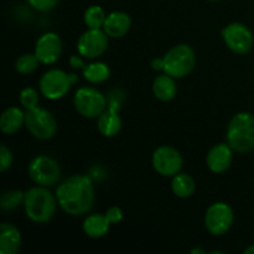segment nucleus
Here are the masks:
<instances>
[{
    "label": "nucleus",
    "instance_id": "aec40b11",
    "mask_svg": "<svg viewBox=\"0 0 254 254\" xmlns=\"http://www.w3.org/2000/svg\"><path fill=\"white\" fill-rule=\"evenodd\" d=\"M111 223L107 220L106 215L102 213H93L86 217L83 221V232L91 238H102L108 233Z\"/></svg>",
    "mask_w": 254,
    "mask_h": 254
},
{
    "label": "nucleus",
    "instance_id": "5701e85b",
    "mask_svg": "<svg viewBox=\"0 0 254 254\" xmlns=\"http://www.w3.org/2000/svg\"><path fill=\"white\" fill-rule=\"evenodd\" d=\"M106 19V12H104L103 7L99 5H92V6L87 7L83 15L84 24L88 29H103Z\"/></svg>",
    "mask_w": 254,
    "mask_h": 254
},
{
    "label": "nucleus",
    "instance_id": "a211bd4d",
    "mask_svg": "<svg viewBox=\"0 0 254 254\" xmlns=\"http://www.w3.org/2000/svg\"><path fill=\"white\" fill-rule=\"evenodd\" d=\"M153 93L161 102H169L174 99L178 93L175 78L169 76L165 72L163 74H159L153 82Z\"/></svg>",
    "mask_w": 254,
    "mask_h": 254
},
{
    "label": "nucleus",
    "instance_id": "1a4fd4ad",
    "mask_svg": "<svg viewBox=\"0 0 254 254\" xmlns=\"http://www.w3.org/2000/svg\"><path fill=\"white\" fill-rule=\"evenodd\" d=\"M235 221V213L230 205L215 202L205 213V227L211 235L223 236L230 231Z\"/></svg>",
    "mask_w": 254,
    "mask_h": 254
},
{
    "label": "nucleus",
    "instance_id": "c85d7f7f",
    "mask_svg": "<svg viewBox=\"0 0 254 254\" xmlns=\"http://www.w3.org/2000/svg\"><path fill=\"white\" fill-rule=\"evenodd\" d=\"M104 215H106L107 220L109 221L111 225H116V223H119L123 220V211L118 206H112V207H109Z\"/></svg>",
    "mask_w": 254,
    "mask_h": 254
},
{
    "label": "nucleus",
    "instance_id": "423d86ee",
    "mask_svg": "<svg viewBox=\"0 0 254 254\" xmlns=\"http://www.w3.org/2000/svg\"><path fill=\"white\" fill-rule=\"evenodd\" d=\"M25 127L31 135L40 140H49L57 131L55 117L51 112L41 107L25 112Z\"/></svg>",
    "mask_w": 254,
    "mask_h": 254
},
{
    "label": "nucleus",
    "instance_id": "412c9836",
    "mask_svg": "<svg viewBox=\"0 0 254 254\" xmlns=\"http://www.w3.org/2000/svg\"><path fill=\"white\" fill-rule=\"evenodd\" d=\"M195 180L191 178L189 174L179 173L175 176H173L171 181V190L174 195L180 198H188L192 196L195 192Z\"/></svg>",
    "mask_w": 254,
    "mask_h": 254
},
{
    "label": "nucleus",
    "instance_id": "f257e3e1",
    "mask_svg": "<svg viewBox=\"0 0 254 254\" xmlns=\"http://www.w3.org/2000/svg\"><path fill=\"white\" fill-rule=\"evenodd\" d=\"M59 206L71 216L84 215L94 205L93 183L87 175H72L56 189Z\"/></svg>",
    "mask_w": 254,
    "mask_h": 254
},
{
    "label": "nucleus",
    "instance_id": "7ed1b4c3",
    "mask_svg": "<svg viewBox=\"0 0 254 254\" xmlns=\"http://www.w3.org/2000/svg\"><path fill=\"white\" fill-rule=\"evenodd\" d=\"M227 143L233 151L245 154L254 149V116L240 112L231 119L227 128Z\"/></svg>",
    "mask_w": 254,
    "mask_h": 254
},
{
    "label": "nucleus",
    "instance_id": "2eb2a0df",
    "mask_svg": "<svg viewBox=\"0 0 254 254\" xmlns=\"http://www.w3.org/2000/svg\"><path fill=\"white\" fill-rule=\"evenodd\" d=\"M131 19L127 12L113 11L107 15L103 30L112 39H119L126 36L127 32L130 30Z\"/></svg>",
    "mask_w": 254,
    "mask_h": 254
},
{
    "label": "nucleus",
    "instance_id": "f704fd0d",
    "mask_svg": "<svg viewBox=\"0 0 254 254\" xmlns=\"http://www.w3.org/2000/svg\"><path fill=\"white\" fill-rule=\"evenodd\" d=\"M208 1H218V0H208Z\"/></svg>",
    "mask_w": 254,
    "mask_h": 254
},
{
    "label": "nucleus",
    "instance_id": "4be33fe9",
    "mask_svg": "<svg viewBox=\"0 0 254 254\" xmlns=\"http://www.w3.org/2000/svg\"><path fill=\"white\" fill-rule=\"evenodd\" d=\"M83 77L89 83H103L111 76V69L104 62H92L86 64L83 69Z\"/></svg>",
    "mask_w": 254,
    "mask_h": 254
},
{
    "label": "nucleus",
    "instance_id": "f3484780",
    "mask_svg": "<svg viewBox=\"0 0 254 254\" xmlns=\"http://www.w3.org/2000/svg\"><path fill=\"white\" fill-rule=\"evenodd\" d=\"M118 112L119 109L108 106L106 111L98 117L97 126H98V130L102 135L112 138L119 133V130L122 129V119Z\"/></svg>",
    "mask_w": 254,
    "mask_h": 254
},
{
    "label": "nucleus",
    "instance_id": "ddd939ff",
    "mask_svg": "<svg viewBox=\"0 0 254 254\" xmlns=\"http://www.w3.org/2000/svg\"><path fill=\"white\" fill-rule=\"evenodd\" d=\"M35 55L40 64H52L62 54V40L56 32H46L37 39L35 45Z\"/></svg>",
    "mask_w": 254,
    "mask_h": 254
},
{
    "label": "nucleus",
    "instance_id": "f03ea898",
    "mask_svg": "<svg viewBox=\"0 0 254 254\" xmlns=\"http://www.w3.org/2000/svg\"><path fill=\"white\" fill-rule=\"evenodd\" d=\"M22 205L29 220L35 223H45L54 217L59 202L56 195L49 189L37 185L25 192Z\"/></svg>",
    "mask_w": 254,
    "mask_h": 254
},
{
    "label": "nucleus",
    "instance_id": "20e7f679",
    "mask_svg": "<svg viewBox=\"0 0 254 254\" xmlns=\"http://www.w3.org/2000/svg\"><path fill=\"white\" fill-rule=\"evenodd\" d=\"M164 72L174 78H184L189 76L196 64L195 51L186 44L174 46L165 54Z\"/></svg>",
    "mask_w": 254,
    "mask_h": 254
},
{
    "label": "nucleus",
    "instance_id": "cd10ccee",
    "mask_svg": "<svg viewBox=\"0 0 254 254\" xmlns=\"http://www.w3.org/2000/svg\"><path fill=\"white\" fill-rule=\"evenodd\" d=\"M12 164V153L6 145L0 146V171L5 173Z\"/></svg>",
    "mask_w": 254,
    "mask_h": 254
},
{
    "label": "nucleus",
    "instance_id": "4468645a",
    "mask_svg": "<svg viewBox=\"0 0 254 254\" xmlns=\"http://www.w3.org/2000/svg\"><path fill=\"white\" fill-rule=\"evenodd\" d=\"M233 149L225 143L216 144L208 150L206 156L207 168L215 174H222L227 171L232 165Z\"/></svg>",
    "mask_w": 254,
    "mask_h": 254
},
{
    "label": "nucleus",
    "instance_id": "9b49d317",
    "mask_svg": "<svg viewBox=\"0 0 254 254\" xmlns=\"http://www.w3.org/2000/svg\"><path fill=\"white\" fill-rule=\"evenodd\" d=\"M222 39L226 46L235 54H247L253 46V34L242 22H232L222 30Z\"/></svg>",
    "mask_w": 254,
    "mask_h": 254
},
{
    "label": "nucleus",
    "instance_id": "2f4dec72",
    "mask_svg": "<svg viewBox=\"0 0 254 254\" xmlns=\"http://www.w3.org/2000/svg\"><path fill=\"white\" fill-rule=\"evenodd\" d=\"M69 79H71V83L74 84L78 81V76L76 73H69Z\"/></svg>",
    "mask_w": 254,
    "mask_h": 254
},
{
    "label": "nucleus",
    "instance_id": "393cba45",
    "mask_svg": "<svg viewBox=\"0 0 254 254\" xmlns=\"http://www.w3.org/2000/svg\"><path fill=\"white\" fill-rule=\"evenodd\" d=\"M39 59L35 54H24L16 60L15 68L20 74H30L35 72L39 67Z\"/></svg>",
    "mask_w": 254,
    "mask_h": 254
},
{
    "label": "nucleus",
    "instance_id": "6ab92c4d",
    "mask_svg": "<svg viewBox=\"0 0 254 254\" xmlns=\"http://www.w3.org/2000/svg\"><path fill=\"white\" fill-rule=\"evenodd\" d=\"M25 124V113L17 107L5 109L0 117V129L4 134H15Z\"/></svg>",
    "mask_w": 254,
    "mask_h": 254
},
{
    "label": "nucleus",
    "instance_id": "473e14b6",
    "mask_svg": "<svg viewBox=\"0 0 254 254\" xmlns=\"http://www.w3.org/2000/svg\"><path fill=\"white\" fill-rule=\"evenodd\" d=\"M191 253L192 254H205L206 252L203 250H201V248H195V250L191 251Z\"/></svg>",
    "mask_w": 254,
    "mask_h": 254
},
{
    "label": "nucleus",
    "instance_id": "c756f323",
    "mask_svg": "<svg viewBox=\"0 0 254 254\" xmlns=\"http://www.w3.org/2000/svg\"><path fill=\"white\" fill-rule=\"evenodd\" d=\"M69 66L73 69H83L86 67V64H84L81 56H78V55H72L69 57Z\"/></svg>",
    "mask_w": 254,
    "mask_h": 254
},
{
    "label": "nucleus",
    "instance_id": "a878e982",
    "mask_svg": "<svg viewBox=\"0 0 254 254\" xmlns=\"http://www.w3.org/2000/svg\"><path fill=\"white\" fill-rule=\"evenodd\" d=\"M19 101L20 104H21L26 111L36 108V107H39L40 102L39 92H37L36 89L31 88V87H26V88H24L20 92Z\"/></svg>",
    "mask_w": 254,
    "mask_h": 254
},
{
    "label": "nucleus",
    "instance_id": "6e6552de",
    "mask_svg": "<svg viewBox=\"0 0 254 254\" xmlns=\"http://www.w3.org/2000/svg\"><path fill=\"white\" fill-rule=\"evenodd\" d=\"M40 92L45 98L50 101H56L68 93L72 83L69 73L59 68H52L45 72L39 82Z\"/></svg>",
    "mask_w": 254,
    "mask_h": 254
},
{
    "label": "nucleus",
    "instance_id": "39448f33",
    "mask_svg": "<svg viewBox=\"0 0 254 254\" xmlns=\"http://www.w3.org/2000/svg\"><path fill=\"white\" fill-rule=\"evenodd\" d=\"M76 111L84 118H98L108 107V99L93 87H81L73 97Z\"/></svg>",
    "mask_w": 254,
    "mask_h": 254
},
{
    "label": "nucleus",
    "instance_id": "bb28decb",
    "mask_svg": "<svg viewBox=\"0 0 254 254\" xmlns=\"http://www.w3.org/2000/svg\"><path fill=\"white\" fill-rule=\"evenodd\" d=\"M27 2L32 9L40 12H47L56 7L60 0H27Z\"/></svg>",
    "mask_w": 254,
    "mask_h": 254
},
{
    "label": "nucleus",
    "instance_id": "dca6fc26",
    "mask_svg": "<svg viewBox=\"0 0 254 254\" xmlns=\"http://www.w3.org/2000/svg\"><path fill=\"white\" fill-rule=\"evenodd\" d=\"M21 246V233L12 223L4 222L0 227V253L16 254Z\"/></svg>",
    "mask_w": 254,
    "mask_h": 254
},
{
    "label": "nucleus",
    "instance_id": "7c9ffc66",
    "mask_svg": "<svg viewBox=\"0 0 254 254\" xmlns=\"http://www.w3.org/2000/svg\"><path fill=\"white\" fill-rule=\"evenodd\" d=\"M151 67L155 71H164V59H159V57L154 59L151 61Z\"/></svg>",
    "mask_w": 254,
    "mask_h": 254
},
{
    "label": "nucleus",
    "instance_id": "0eeeda50",
    "mask_svg": "<svg viewBox=\"0 0 254 254\" xmlns=\"http://www.w3.org/2000/svg\"><path fill=\"white\" fill-rule=\"evenodd\" d=\"M29 176L36 185L50 186L56 185L61 178V166L55 159L47 155H37L30 161Z\"/></svg>",
    "mask_w": 254,
    "mask_h": 254
},
{
    "label": "nucleus",
    "instance_id": "b1692460",
    "mask_svg": "<svg viewBox=\"0 0 254 254\" xmlns=\"http://www.w3.org/2000/svg\"><path fill=\"white\" fill-rule=\"evenodd\" d=\"M25 192L19 190H7L2 192L1 198H0V207L2 211L9 212V211H14L24 202Z\"/></svg>",
    "mask_w": 254,
    "mask_h": 254
},
{
    "label": "nucleus",
    "instance_id": "72a5a7b5",
    "mask_svg": "<svg viewBox=\"0 0 254 254\" xmlns=\"http://www.w3.org/2000/svg\"><path fill=\"white\" fill-rule=\"evenodd\" d=\"M245 254H254V245L251 246V247H248L247 250L245 251Z\"/></svg>",
    "mask_w": 254,
    "mask_h": 254
},
{
    "label": "nucleus",
    "instance_id": "f8f14e48",
    "mask_svg": "<svg viewBox=\"0 0 254 254\" xmlns=\"http://www.w3.org/2000/svg\"><path fill=\"white\" fill-rule=\"evenodd\" d=\"M109 36L102 29H88L79 36L77 50L82 57L97 59L107 51Z\"/></svg>",
    "mask_w": 254,
    "mask_h": 254
},
{
    "label": "nucleus",
    "instance_id": "9d476101",
    "mask_svg": "<svg viewBox=\"0 0 254 254\" xmlns=\"http://www.w3.org/2000/svg\"><path fill=\"white\" fill-rule=\"evenodd\" d=\"M151 163L159 175L173 178L176 174L180 173V170L183 169L184 160L178 149L170 145H163L159 146L153 153Z\"/></svg>",
    "mask_w": 254,
    "mask_h": 254
}]
</instances>
